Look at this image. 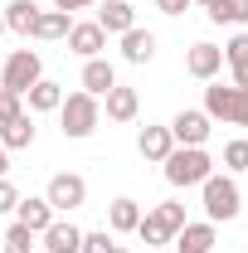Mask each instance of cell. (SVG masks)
Returning <instances> with one entry per match:
<instances>
[{
	"label": "cell",
	"mask_w": 248,
	"mask_h": 253,
	"mask_svg": "<svg viewBox=\"0 0 248 253\" xmlns=\"http://www.w3.org/2000/svg\"><path fill=\"white\" fill-rule=\"evenodd\" d=\"M97 122H102V97L83 93V88H78V93H63V102H59V126H63V136H68V141L93 136Z\"/></svg>",
	"instance_id": "6da1fadb"
},
{
	"label": "cell",
	"mask_w": 248,
	"mask_h": 253,
	"mask_svg": "<svg viewBox=\"0 0 248 253\" xmlns=\"http://www.w3.org/2000/svg\"><path fill=\"white\" fill-rule=\"evenodd\" d=\"M185 224H190V219H185V205H180V200H161V205H151V210L141 214L136 239H141L146 249H161V244H170Z\"/></svg>",
	"instance_id": "7a4b0ae2"
},
{
	"label": "cell",
	"mask_w": 248,
	"mask_h": 253,
	"mask_svg": "<svg viewBox=\"0 0 248 253\" xmlns=\"http://www.w3.org/2000/svg\"><path fill=\"white\" fill-rule=\"evenodd\" d=\"M161 166H165V180H170L175 190L205 185V180L214 175V161H209V151H205V146H175Z\"/></svg>",
	"instance_id": "3957f363"
},
{
	"label": "cell",
	"mask_w": 248,
	"mask_h": 253,
	"mask_svg": "<svg viewBox=\"0 0 248 253\" xmlns=\"http://www.w3.org/2000/svg\"><path fill=\"white\" fill-rule=\"evenodd\" d=\"M209 122H229V126H248V88L234 83H209L205 88V107H200Z\"/></svg>",
	"instance_id": "277c9868"
},
{
	"label": "cell",
	"mask_w": 248,
	"mask_h": 253,
	"mask_svg": "<svg viewBox=\"0 0 248 253\" xmlns=\"http://www.w3.org/2000/svg\"><path fill=\"white\" fill-rule=\"evenodd\" d=\"M205 214H209V224H229V219H239V210H244V195H239V180L234 175H209L205 180Z\"/></svg>",
	"instance_id": "5b68a950"
},
{
	"label": "cell",
	"mask_w": 248,
	"mask_h": 253,
	"mask_svg": "<svg viewBox=\"0 0 248 253\" xmlns=\"http://www.w3.org/2000/svg\"><path fill=\"white\" fill-rule=\"evenodd\" d=\"M39 78H44V63H39L34 49H15L5 59V68H0V88H10V93H20V97L30 93Z\"/></svg>",
	"instance_id": "8992f818"
},
{
	"label": "cell",
	"mask_w": 248,
	"mask_h": 253,
	"mask_svg": "<svg viewBox=\"0 0 248 253\" xmlns=\"http://www.w3.org/2000/svg\"><path fill=\"white\" fill-rule=\"evenodd\" d=\"M44 200L54 205V214H73V210L88 205V180L73 175V170H59V175L49 180V190H44Z\"/></svg>",
	"instance_id": "52a82bcc"
},
{
	"label": "cell",
	"mask_w": 248,
	"mask_h": 253,
	"mask_svg": "<svg viewBox=\"0 0 248 253\" xmlns=\"http://www.w3.org/2000/svg\"><path fill=\"white\" fill-rule=\"evenodd\" d=\"M209 117L200 112V107H185V112H175V122H170V136H175V146H205L209 141Z\"/></svg>",
	"instance_id": "ba28073f"
},
{
	"label": "cell",
	"mask_w": 248,
	"mask_h": 253,
	"mask_svg": "<svg viewBox=\"0 0 248 253\" xmlns=\"http://www.w3.org/2000/svg\"><path fill=\"white\" fill-rule=\"evenodd\" d=\"M219 68H224V49H219V44H195L185 54V73L200 78V83H214Z\"/></svg>",
	"instance_id": "9c48e42d"
},
{
	"label": "cell",
	"mask_w": 248,
	"mask_h": 253,
	"mask_svg": "<svg viewBox=\"0 0 248 253\" xmlns=\"http://www.w3.org/2000/svg\"><path fill=\"white\" fill-rule=\"evenodd\" d=\"M68 49H73L78 59H102V49H107V34H102V25H97V20H88V25H73V30H68Z\"/></svg>",
	"instance_id": "30bf717a"
},
{
	"label": "cell",
	"mask_w": 248,
	"mask_h": 253,
	"mask_svg": "<svg viewBox=\"0 0 248 253\" xmlns=\"http://www.w3.org/2000/svg\"><path fill=\"white\" fill-rule=\"evenodd\" d=\"M136 151H141L146 161H156V166H161V161L175 151V136H170V126H141V136H136Z\"/></svg>",
	"instance_id": "8fae6325"
},
{
	"label": "cell",
	"mask_w": 248,
	"mask_h": 253,
	"mask_svg": "<svg viewBox=\"0 0 248 253\" xmlns=\"http://www.w3.org/2000/svg\"><path fill=\"white\" fill-rule=\"evenodd\" d=\"M15 219L25 224V229H34V234H44V229L54 224V205H49L44 195H30V200L15 205Z\"/></svg>",
	"instance_id": "7c38bea8"
},
{
	"label": "cell",
	"mask_w": 248,
	"mask_h": 253,
	"mask_svg": "<svg viewBox=\"0 0 248 253\" xmlns=\"http://www.w3.org/2000/svg\"><path fill=\"white\" fill-rule=\"evenodd\" d=\"M170 244H175V253H209V249H214V224H209V219L185 224Z\"/></svg>",
	"instance_id": "4fadbf2b"
},
{
	"label": "cell",
	"mask_w": 248,
	"mask_h": 253,
	"mask_svg": "<svg viewBox=\"0 0 248 253\" xmlns=\"http://www.w3.org/2000/svg\"><path fill=\"white\" fill-rule=\"evenodd\" d=\"M44 253H78V244H83V229L78 224H63V219H54L44 234Z\"/></svg>",
	"instance_id": "5bb4252c"
},
{
	"label": "cell",
	"mask_w": 248,
	"mask_h": 253,
	"mask_svg": "<svg viewBox=\"0 0 248 253\" xmlns=\"http://www.w3.org/2000/svg\"><path fill=\"white\" fill-rule=\"evenodd\" d=\"M122 59L136 63V68H141V63H151V59H156V34L141 30V25H136V30H126V34H122Z\"/></svg>",
	"instance_id": "9a60e30c"
},
{
	"label": "cell",
	"mask_w": 248,
	"mask_h": 253,
	"mask_svg": "<svg viewBox=\"0 0 248 253\" xmlns=\"http://www.w3.org/2000/svg\"><path fill=\"white\" fill-rule=\"evenodd\" d=\"M97 25H102V34H126V30H136V10L126 0H107L97 10Z\"/></svg>",
	"instance_id": "2e32d148"
},
{
	"label": "cell",
	"mask_w": 248,
	"mask_h": 253,
	"mask_svg": "<svg viewBox=\"0 0 248 253\" xmlns=\"http://www.w3.org/2000/svg\"><path fill=\"white\" fill-rule=\"evenodd\" d=\"M107 88H117V68H112L107 59H88L83 63V93L107 97Z\"/></svg>",
	"instance_id": "e0dca14e"
},
{
	"label": "cell",
	"mask_w": 248,
	"mask_h": 253,
	"mask_svg": "<svg viewBox=\"0 0 248 253\" xmlns=\"http://www.w3.org/2000/svg\"><path fill=\"white\" fill-rule=\"evenodd\" d=\"M0 146H5V151H25V146H34V117H30V112H20V117H10V122L0 126Z\"/></svg>",
	"instance_id": "ac0fdd59"
},
{
	"label": "cell",
	"mask_w": 248,
	"mask_h": 253,
	"mask_svg": "<svg viewBox=\"0 0 248 253\" xmlns=\"http://www.w3.org/2000/svg\"><path fill=\"white\" fill-rule=\"evenodd\" d=\"M102 102H107V117H112V122H131V117L141 112L136 88H122V83H117V88H107V97H102Z\"/></svg>",
	"instance_id": "d6986e66"
},
{
	"label": "cell",
	"mask_w": 248,
	"mask_h": 253,
	"mask_svg": "<svg viewBox=\"0 0 248 253\" xmlns=\"http://www.w3.org/2000/svg\"><path fill=\"white\" fill-rule=\"evenodd\" d=\"M136 224H141V205H136V200H112V205H107V229H112V234H136Z\"/></svg>",
	"instance_id": "ffe728a7"
},
{
	"label": "cell",
	"mask_w": 248,
	"mask_h": 253,
	"mask_svg": "<svg viewBox=\"0 0 248 253\" xmlns=\"http://www.w3.org/2000/svg\"><path fill=\"white\" fill-rule=\"evenodd\" d=\"M5 30H15V34H34V20H39V5L34 0H10L5 10Z\"/></svg>",
	"instance_id": "44dd1931"
},
{
	"label": "cell",
	"mask_w": 248,
	"mask_h": 253,
	"mask_svg": "<svg viewBox=\"0 0 248 253\" xmlns=\"http://www.w3.org/2000/svg\"><path fill=\"white\" fill-rule=\"evenodd\" d=\"M25 102H30V112H59L63 102V88L54 83V78H39L30 93H25Z\"/></svg>",
	"instance_id": "7402d4cb"
},
{
	"label": "cell",
	"mask_w": 248,
	"mask_h": 253,
	"mask_svg": "<svg viewBox=\"0 0 248 253\" xmlns=\"http://www.w3.org/2000/svg\"><path fill=\"white\" fill-rule=\"evenodd\" d=\"M73 30V15H63V10H39V20H34V39H68Z\"/></svg>",
	"instance_id": "603a6c76"
},
{
	"label": "cell",
	"mask_w": 248,
	"mask_h": 253,
	"mask_svg": "<svg viewBox=\"0 0 248 253\" xmlns=\"http://www.w3.org/2000/svg\"><path fill=\"white\" fill-rule=\"evenodd\" d=\"M34 239H39V234H34V229H25V224L15 219L10 229H5V239H0V244H5L0 253H39V244H34Z\"/></svg>",
	"instance_id": "cb8c5ba5"
},
{
	"label": "cell",
	"mask_w": 248,
	"mask_h": 253,
	"mask_svg": "<svg viewBox=\"0 0 248 253\" xmlns=\"http://www.w3.org/2000/svg\"><path fill=\"white\" fill-rule=\"evenodd\" d=\"M209 20L214 25H248V0H214Z\"/></svg>",
	"instance_id": "d4e9b609"
},
{
	"label": "cell",
	"mask_w": 248,
	"mask_h": 253,
	"mask_svg": "<svg viewBox=\"0 0 248 253\" xmlns=\"http://www.w3.org/2000/svg\"><path fill=\"white\" fill-rule=\"evenodd\" d=\"M224 166L229 170H248V141L239 136V141H224Z\"/></svg>",
	"instance_id": "484cf974"
},
{
	"label": "cell",
	"mask_w": 248,
	"mask_h": 253,
	"mask_svg": "<svg viewBox=\"0 0 248 253\" xmlns=\"http://www.w3.org/2000/svg\"><path fill=\"white\" fill-rule=\"evenodd\" d=\"M117 244H112V234L107 229H93V234H83V244H78V253H112Z\"/></svg>",
	"instance_id": "4316f807"
},
{
	"label": "cell",
	"mask_w": 248,
	"mask_h": 253,
	"mask_svg": "<svg viewBox=\"0 0 248 253\" xmlns=\"http://www.w3.org/2000/svg\"><path fill=\"white\" fill-rule=\"evenodd\" d=\"M224 63H229V68H239V63H248V34H234V39L224 44Z\"/></svg>",
	"instance_id": "83f0119b"
},
{
	"label": "cell",
	"mask_w": 248,
	"mask_h": 253,
	"mask_svg": "<svg viewBox=\"0 0 248 253\" xmlns=\"http://www.w3.org/2000/svg\"><path fill=\"white\" fill-rule=\"evenodd\" d=\"M20 112H25V97L10 93V88H0V126L10 122V117H20Z\"/></svg>",
	"instance_id": "f1b7e54d"
},
{
	"label": "cell",
	"mask_w": 248,
	"mask_h": 253,
	"mask_svg": "<svg viewBox=\"0 0 248 253\" xmlns=\"http://www.w3.org/2000/svg\"><path fill=\"white\" fill-rule=\"evenodd\" d=\"M15 205H20V190H15L10 180H5V175H0V214H10Z\"/></svg>",
	"instance_id": "f546056e"
},
{
	"label": "cell",
	"mask_w": 248,
	"mask_h": 253,
	"mask_svg": "<svg viewBox=\"0 0 248 253\" xmlns=\"http://www.w3.org/2000/svg\"><path fill=\"white\" fill-rule=\"evenodd\" d=\"M185 5H190V0H156L161 15H185Z\"/></svg>",
	"instance_id": "4dcf8cb0"
},
{
	"label": "cell",
	"mask_w": 248,
	"mask_h": 253,
	"mask_svg": "<svg viewBox=\"0 0 248 253\" xmlns=\"http://www.w3.org/2000/svg\"><path fill=\"white\" fill-rule=\"evenodd\" d=\"M93 0H54V10H63V15H73V10H88Z\"/></svg>",
	"instance_id": "1f68e13d"
},
{
	"label": "cell",
	"mask_w": 248,
	"mask_h": 253,
	"mask_svg": "<svg viewBox=\"0 0 248 253\" xmlns=\"http://www.w3.org/2000/svg\"><path fill=\"white\" fill-rule=\"evenodd\" d=\"M234 88H248V63H239V68H234Z\"/></svg>",
	"instance_id": "d6a6232c"
},
{
	"label": "cell",
	"mask_w": 248,
	"mask_h": 253,
	"mask_svg": "<svg viewBox=\"0 0 248 253\" xmlns=\"http://www.w3.org/2000/svg\"><path fill=\"white\" fill-rule=\"evenodd\" d=\"M5 170H10V151L0 146V175H5Z\"/></svg>",
	"instance_id": "836d02e7"
},
{
	"label": "cell",
	"mask_w": 248,
	"mask_h": 253,
	"mask_svg": "<svg viewBox=\"0 0 248 253\" xmlns=\"http://www.w3.org/2000/svg\"><path fill=\"white\" fill-rule=\"evenodd\" d=\"M200 5H205V10H209V5H214V0H200Z\"/></svg>",
	"instance_id": "e575fe53"
},
{
	"label": "cell",
	"mask_w": 248,
	"mask_h": 253,
	"mask_svg": "<svg viewBox=\"0 0 248 253\" xmlns=\"http://www.w3.org/2000/svg\"><path fill=\"white\" fill-rule=\"evenodd\" d=\"M0 34H5V15H0Z\"/></svg>",
	"instance_id": "d590c367"
},
{
	"label": "cell",
	"mask_w": 248,
	"mask_h": 253,
	"mask_svg": "<svg viewBox=\"0 0 248 253\" xmlns=\"http://www.w3.org/2000/svg\"><path fill=\"white\" fill-rule=\"evenodd\" d=\"M112 253H126V249H112Z\"/></svg>",
	"instance_id": "8d00e7d4"
},
{
	"label": "cell",
	"mask_w": 248,
	"mask_h": 253,
	"mask_svg": "<svg viewBox=\"0 0 248 253\" xmlns=\"http://www.w3.org/2000/svg\"><path fill=\"white\" fill-rule=\"evenodd\" d=\"M34 5H39V0H34Z\"/></svg>",
	"instance_id": "74e56055"
},
{
	"label": "cell",
	"mask_w": 248,
	"mask_h": 253,
	"mask_svg": "<svg viewBox=\"0 0 248 253\" xmlns=\"http://www.w3.org/2000/svg\"><path fill=\"white\" fill-rule=\"evenodd\" d=\"M39 253H44V249H39Z\"/></svg>",
	"instance_id": "f35d334b"
}]
</instances>
